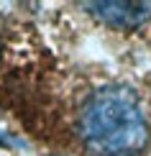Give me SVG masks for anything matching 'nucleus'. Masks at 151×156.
Returning a JSON list of instances; mask_svg holds the SVG:
<instances>
[{"mask_svg": "<svg viewBox=\"0 0 151 156\" xmlns=\"http://www.w3.org/2000/svg\"><path fill=\"white\" fill-rule=\"evenodd\" d=\"M0 144H16V141H13V138H8V136H3V133H0Z\"/></svg>", "mask_w": 151, "mask_h": 156, "instance_id": "7ed1b4c3", "label": "nucleus"}, {"mask_svg": "<svg viewBox=\"0 0 151 156\" xmlns=\"http://www.w3.org/2000/svg\"><path fill=\"white\" fill-rule=\"evenodd\" d=\"M97 21H102L105 26H113V28H138L151 18V3H84Z\"/></svg>", "mask_w": 151, "mask_h": 156, "instance_id": "f03ea898", "label": "nucleus"}, {"mask_svg": "<svg viewBox=\"0 0 151 156\" xmlns=\"http://www.w3.org/2000/svg\"><path fill=\"white\" fill-rule=\"evenodd\" d=\"M80 136L95 156H138L146 146L149 126L131 90L105 87L84 102Z\"/></svg>", "mask_w": 151, "mask_h": 156, "instance_id": "f257e3e1", "label": "nucleus"}]
</instances>
